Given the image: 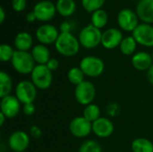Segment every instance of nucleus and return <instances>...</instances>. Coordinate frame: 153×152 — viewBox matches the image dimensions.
I'll return each instance as SVG.
<instances>
[{
    "mask_svg": "<svg viewBox=\"0 0 153 152\" xmlns=\"http://www.w3.org/2000/svg\"><path fill=\"white\" fill-rule=\"evenodd\" d=\"M69 131L75 138H85L92 133V123L88 121L82 116H76L69 124Z\"/></svg>",
    "mask_w": 153,
    "mask_h": 152,
    "instance_id": "nucleus-8",
    "label": "nucleus"
},
{
    "mask_svg": "<svg viewBox=\"0 0 153 152\" xmlns=\"http://www.w3.org/2000/svg\"><path fill=\"white\" fill-rule=\"evenodd\" d=\"M114 131L115 125L113 122L108 117L101 116L92 123V133L100 139L110 137L113 134Z\"/></svg>",
    "mask_w": 153,
    "mask_h": 152,
    "instance_id": "nucleus-15",
    "label": "nucleus"
},
{
    "mask_svg": "<svg viewBox=\"0 0 153 152\" xmlns=\"http://www.w3.org/2000/svg\"><path fill=\"white\" fill-rule=\"evenodd\" d=\"M30 81L38 90H45L52 85L53 73L46 65H37L30 73Z\"/></svg>",
    "mask_w": 153,
    "mask_h": 152,
    "instance_id": "nucleus-5",
    "label": "nucleus"
},
{
    "mask_svg": "<svg viewBox=\"0 0 153 152\" xmlns=\"http://www.w3.org/2000/svg\"><path fill=\"white\" fill-rule=\"evenodd\" d=\"M26 20H27V22H33L35 20H37L36 15H35V13H34L33 11H31V12H30V13H27V15H26Z\"/></svg>",
    "mask_w": 153,
    "mask_h": 152,
    "instance_id": "nucleus-38",
    "label": "nucleus"
},
{
    "mask_svg": "<svg viewBox=\"0 0 153 152\" xmlns=\"http://www.w3.org/2000/svg\"><path fill=\"white\" fill-rule=\"evenodd\" d=\"M5 19V13L3 7H0V22L3 23Z\"/></svg>",
    "mask_w": 153,
    "mask_h": 152,
    "instance_id": "nucleus-39",
    "label": "nucleus"
},
{
    "mask_svg": "<svg viewBox=\"0 0 153 152\" xmlns=\"http://www.w3.org/2000/svg\"><path fill=\"white\" fill-rule=\"evenodd\" d=\"M13 90V81L11 76L4 71L0 72V98L11 95Z\"/></svg>",
    "mask_w": 153,
    "mask_h": 152,
    "instance_id": "nucleus-22",
    "label": "nucleus"
},
{
    "mask_svg": "<svg viewBox=\"0 0 153 152\" xmlns=\"http://www.w3.org/2000/svg\"><path fill=\"white\" fill-rule=\"evenodd\" d=\"M119 111H120L119 107L116 103H109L107 106V113L111 116H117Z\"/></svg>",
    "mask_w": 153,
    "mask_h": 152,
    "instance_id": "nucleus-32",
    "label": "nucleus"
},
{
    "mask_svg": "<svg viewBox=\"0 0 153 152\" xmlns=\"http://www.w3.org/2000/svg\"><path fill=\"white\" fill-rule=\"evenodd\" d=\"M100 114H101V111H100V107L94 103L85 106L82 111V116L85 117L91 123H93L96 120H98L100 117H101Z\"/></svg>",
    "mask_w": 153,
    "mask_h": 152,
    "instance_id": "nucleus-27",
    "label": "nucleus"
},
{
    "mask_svg": "<svg viewBox=\"0 0 153 152\" xmlns=\"http://www.w3.org/2000/svg\"><path fill=\"white\" fill-rule=\"evenodd\" d=\"M79 67L82 69L85 76L90 78H97L104 73L105 64L99 56H87L82 58Z\"/></svg>",
    "mask_w": 153,
    "mask_h": 152,
    "instance_id": "nucleus-4",
    "label": "nucleus"
},
{
    "mask_svg": "<svg viewBox=\"0 0 153 152\" xmlns=\"http://www.w3.org/2000/svg\"><path fill=\"white\" fill-rule=\"evenodd\" d=\"M29 132H30V136L34 138V139H39L41 137V135H42L41 129L37 125H31L30 127Z\"/></svg>",
    "mask_w": 153,
    "mask_h": 152,
    "instance_id": "nucleus-33",
    "label": "nucleus"
},
{
    "mask_svg": "<svg viewBox=\"0 0 153 152\" xmlns=\"http://www.w3.org/2000/svg\"><path fill=\"white\" fill-rule=\"evenodd\" d=\"M152 60H153V51L152 52Z\"/></svg>",
    "mask_w": 153,
    "mask_h": 152,
    "instance_id": "nucleus-41",
    "label": "nucleus"
},
{
    "mask_svg": "<svg viewBox=\"0 0 153 152\" xmlns=\"http://www.w3.org/2000/svg\"><path fill=\"white\" fill-rule=\"evenodd\" d=\"M136 13L143 23H153V0H140L136 5Z\"/></svg>",
    "mask_w": 153,
    "mask_h": 152,
    "instance_id": "nucleus-18",
    "label": "nucleus"
},
{
    "mask_svg": "<svg viewBox=\"0 0 153 152\" xmlns=\"http://www.w3.org/2000/svg\"><path fill=\"white\" fill-rule=\"evenodd\" d=\"M71 23H69L68 22H64L61 23L60 25V30L61 32H71L72 27H71Z\"/></svg>",
    "mask_w": 153,
    "mask_h": 152,
    "instance_id": "nucleus-36",
    "label": "nucleus"
},
{
    "mask_svg": "<svg viewBox=\"0 0 153 152\" xmlns=\"http://www.w3.org/2000/svg\"><path fill=\"white\" fill-rule=\"evenodd\" d=\"M55 45L56 50L62 56L71 57L76 56L80 51L79 39L72 32H60Z\"/></svg>",
    "mask_w": 153,
    "mask_h": 152,
    "instance_id": "nucleus-1",
    "label": "nucleus"
},
{
    "mask_svg": "<svg viewBox=\"0 0 153 152\" xmlns=\"http://www.w3.org/2000/svg\"><path fill=\"white\" fill-rule=\"evenodd\" d=\"M36 65H47L50 57V51L47 46L38 44L31 48L30 52Z\"/></svg>",
    "mask_w": 153,
    "mask_h": 152,
    "instance_id": "nucleus-19",
    "label": "nucleus"
},
{
    "mask_svg": "<svg viewBox=\"0 0 153 152\" xmlns=\"http://www.w3.org/2000/svg\"><path fill=\"white\" fill-rule=\"evenodd\" d=\"M56 7L60 15L69 17L75 12L76 4L74 0H57L56 3Z\"/></svg>",
    "mask_w": 153,
    "mask_h": 152,
    "instance_id": "nucleus-21",
    "label": "nucleus"
},
{
    "mask_svg": "<svg viewBox=\"0 0 153 152\" xmlns=\"http://www.w3.org/2000/svg\"><path fill=\"white\" fill-rule=\"evenodd\" d=\"M38 94V89L31 81H21L15 86V97L22 104L34 103Z\"/></svg>",
    "mask_w": 153,
    "mask_h": 152,
    "instance_id": "nucleus-7",
    "label": "nucleus"
},
{
    "mask_svg": "<svg viewBox=\"0 0 153 152\" xmlns=\"http://www.w3.org/2000/svg\"><path fill=\"white\" fill-rule=\"evenodd\" d=\"M35 111H36V108L34 106V103L25 104L22 106V112L25 116H30L35 113Z\"/></svg>",
    "mask_w": 153,
    "mask_h": 152,
    "instance_id": "nucleus-34",
    "label": "nucleus"
},
{
    "mask_svg": "<svg viewBox=\"0 0 153 152\" xmlns=\"http://www.w3.org/2000/svg\"><path fill=\"white\" fill-rule=\"evenodd\" d=\"M78 152H103V150L97 141L86 140L81 144Z\"/></svg>",
    "mask_w": 153,
    "mask_h": 152,
    "instance_id": "nucleus-28",
    "label": "nucleus"
},
{
    "mask_svg": "<svg viewBox=\"0 0 153 152\" xmlns=\"http://www.w3.org/2000/svg\"><path fill=\"white\" fill-rule=\"evenodd\" d=\"M106 0H82V5L88 13H94L100 9H102Z\"/></svg>",
    "mask_w": 153,
    "mask_h": 152,
    "instance_id": "nucleus-29",
    "label": "nucleus"
},
{
    "mask_svg": "<svg viewBox=\"0 0 153 152\" xmlns=\"http://www.w3.org/2000/svg\"><path fill=\"white\" fill-rule=\"evenodd\" d=\"M123 39V33L119 29L109 28L102 32L101 45L106 49H114L120 46Z\"/></svg>",
    "mask_w": 153,
    "mask_h": 152,
    "instance_id": "nucleus-16",
    "label": "nucleus"
},
{
    "mask_svg": "<svg viewBox=\"0 0 153 152\" xmlns=\"http://www.w3.org/2000/svg\"><path fill=\"white\" fill-rule=\"evenodd\" d=\"M108 15L105 10L100 9L91 13V24L96 28L101 30L108 24Z\"/></svg>",
    "mask_w": 153,
    "mask_h": 152,
    "instance_id": "nucleus-25",
    "label": "nucleus"
},
{
    "mask_svg": "<svg viewBox=\"0 0 153 152\" xmlns=\"http://www.w3.org/2000/svg\"><path fill=\"white\" fill-rule=\"evenodd\" d=\"M67 80L73 85L77 86L85 81V74L83 73V72L79 66H74L68 70Z\"/></svg>",
    "mask_w": 153,
    "mask_h": 152,
    "instance_id": "nucleus-26",
    "label": "nucleus"
},
{
    "mask_svg": "<svg viewBox=\"0 0 153 152\" xmlns=\"http://www.w3.org/2000/svg\"><path fill=\"white\" fill-rule=\"evenodd\" d=\"M46 65L48 66V68L51 72H54V71H56V70L58 69V67H59V62H58V60H57L56 58L51 57V58L48 60V62L47 63Z\"/></svg>",
    "mask_w": 153,
    "mask_h": 152,
    "instance_id": "nucleus-35",
    "label": "nucleus"
},
{
    "mask_svg": "<svg viewBox=\"0 0 153 152\" xmlns=\"http://www.w3.org/2000/svg\"><path fill=\"white\" fill-rule=\"evenodd\" d=\"M13 43H14V47L16 48L15 50H19V51L29 52V50L33 47H32L33 39H32L31 35L27 31L19 32L15 36Z\"/></svg>",
    "mask_w": 153,
    "mask_h": 152,
    "instance_id": "nucleus-20",
    "label": "nucleus"
},
{
    "mask_svg": "<svg viewBox=\"0 0 153 152\" xmlns=\"http://www.w3.org/2000/svg\"><path fill=\"white\" fill-rule=\"evenodd\" d=\"M59 34L56 27L52 24H43L36 30V38L38 41L45 46L55 44Z\"/></svg>",
    "mask_w": 153,
    "mask_h": 152,
    "instance_id": "nucleus-14",
    "label": "nucleus"
},
{
    "mask_svg": "<svg viewBox=\"0 0 153 152\" xmlns=\"http://www.w3.org/2000/svg\"><path fill=\"white\" fill-rule=\"evenodd\" d=\"M22 103L15 97V95H9L1 99L0 112L4 114L7 119L14 118L21 111Z\"/></svg>",
    "mask_w": 153,
    "mask_h": 152,
    "instance_id": "nucleus-13",
    "label": "nucleus"
},
{
    "mask_svg": "<svg viewBox=\"0 0 153 152\" xmlns=\"http://www.w3.org/2000/svg\"><path fill=\"white\" fill-rule=\"evenodd\" d=\"M36 18L39 22H48L53 19L56 11V4L48 0H42L38 2L32 10Z\"/></svg>",
    "mask_w": 153,
    "mask_h": 152,
    "instance_id": "nucleus-11",
    "label": "nucleus"
},
{
    "mask_svg": "<svg viewBox=\"0 0 153 152\" xmlns=\"http://www.w3.org/2000/svg\"><path fill=\"white\" fill-rule=\"evenodd\" d=\"M30 136L24 131H15L8 138L9 148L13 152H24L30 146Z\"/></svg>",
    "mask_w": 153,
    "mask_h": 152,
    "instance_id": "nucleus-12",
    "label": "nucleus"
},
{
    "mask_svg": "<svg viewBox=\"0 0 153 152\" xmlns=\"http://www.w3.org/2000/svg\"><path fill=\"white\" fill-rule=\"evenodd\" d=\"M133 152H153V142L147 138L139 137L132 142Z\"/></svg>",
    "mask_w": 153,
    "mask_h": 152,
    "instance_id": "nucleus-23",
    "label": "nucleus"
},
{
    "mask_svg": "<svg viewBox=\"0 0 153 152\" xmlns=\"http://www.w3.org/2000/svg\"><path fill=\"white\" fill-rule=\"evenodd\" d=\"M117 23L121 30L133 32L139 25V17L133 10L125 8L117 14Z\"/></svg>",
    "mask_w": 153,
    "mask_h": 152,
    "instance_id": "nucleus-9",
    "label": "nucleus"
},
{
    "mask_svg": "<svg viewBox=\"0 0 153 152\" xmlns=\"http://www.w3.org/2000/svg\"><path fill=\"white\" fill-rule=\"evenodd\" d=\"M147 80L152 85H153V65L147 71Z\"/></svg>",
    "mask_w": 153,
    "mask_h": 152,
    "instance_id": "nucleus-37",
    "label": "nucleus"
},
{
    "mask_svg": "<svg viewBox=\"0 0 153 152\" xmlns=\"http://www.w3.org/2000/svg\"><path fill=\"white\" fill-rule=\"evenodd\" d=\"M27 4L26 0H12V7L16 12H22L25 9Z\"/></svg>",
    "mask_w": 153,
    "mask_h": 152,
    "instance_id": "nucleus-31",
    "label": "nucleus"
},
{
    "mask_svg": "<svg viewBox=\"0 0 153 152\" xmlns=\"http://www.w3.org/2000/svg\"><path fill=\"white\" fill-rule=\"evenodd\" d=\"M11 65L14 71L22 75L30 74L37 65L30 52L19 50H15L11 60Z\"/></svg>",
    "mask_w": 153,
    "mask_h": 152,
    "instance_id": "nucleus-2",
    "label": "nucleus"
},
{
    "mask_svg": "<svg viewBox=\"0 0 153 152\" xmlns=\"http://www.w3.org/2000/svg\"><path fill=\"white\" fill-rule=\"evenodd\" d=\"M131 63L133 67L137 71H148L153 65V60L152 54L146 51H139L136 52L131 59Z\"/></svg>",
    "mask_w": 153,
    "mask_h": 152,
    "instance_id": "nucleus-17",
    "label": "nucleus"
},
{
    "mask_svg": "<svg viewBox=\"0 0 153 152\" xmlns=\"http://www.w3.org/2000/svg\"><path fill=\"white\" fill-rule=\"evenodd\" d=\"M15 50L8 44H1L0 46V61L3 63L11 62Z\"/></svg>",
    "mask_w": 153,
    "mask_h": 152,
    "instance_id": "nucleus-30",
    "label": "nucleus"
},
{
    "mask_svg": "<svg viewBox=\"0 0 153 152\" xmlns=\"http://www.w3.org/2000/svg\"><path fill=\"white\" fill-rule=\"evenodd\" d=\"M5 119H7V118H6V116H5L4 114H2V113L0 112V125H1V126H3V125H4Z\"/></svg>",
    "mask_w": 153,
    "mask_h": 152,
    "instance_id": "nucleus-40",
    "label": "nucleus"
},
{
    "mask_svg": "<svg viewBox=\"0 0 153 152\" xmlns=\"http://www.w3.org/2000/svg\"><path fill=\"white\" fill-rule=\"evenodd\" d=\"M137 47V42L133 36H127L123 39L119 48L123 55L125 56H134L135 54Z\"/></svg>",
    "mask_w": 153,
    "mask_h": 152,
    "instance_id": "nucleus-24",
    "label": "nucleus"
},
{
    "mask_svg": "<svg viewBox=\"0 0 153 152\" xmlns=\"http://www.w3.org/2000/svg\"><path fill=\"white\" fill-rule=\"evenodd\" d=\"M132 36L134 38L137 44L146 47H153V26L152 24H139L133 31Z\"/></svg>",
    "mask_w": 153,
    "mask_h": 152,
    "instance_id": "nucleus-10",
    "label": "nucleus"
},
{
    "mask_svg": "<svg viewBox=\"0 0 153 152\" xmlns=\"http://www.w3.org/2000/svg\"><path fill=\"white\" fill-rule=\"evenodd\" d=\"M74 98L78 104L88 106L93 103L96 98L95 85L90 81H84L74 88Z\"/></svg>",
    "mask_w": 153,
    "mask_h": 152,
    "instance_id": "nucleus-6",
    "label": "nucleus"
},
{
    "mask_svg": "<svg viewBox=\"0 0 153 152\" xmlns=\"http://www.w3.org/2000/svg\"><path fill=\"white\" fill-rule=\"evenodd\" d=\"M102 32L100 29L91 23L83 27L79 33V42L82 47L87 49H92L101 44Z\"/></svg>",
    "mask_w": 153,
    "mask_h": 152,
    "instance_id": "nucleus-3",
    "label": "nucleus"
}]
</instances>
